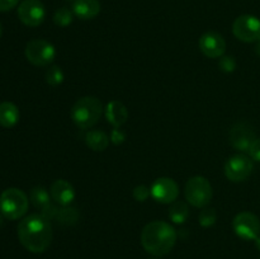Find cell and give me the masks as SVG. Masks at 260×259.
<instances>
[{
	"instance_id": "obj_1",
	"label": "cell",
	"mask_w": 260,
	"mask_h": 259,
	"mask_svg": "<svg viewBox=\"0 0 260 259\" xmlns=\"http://www.w3.org/2000/svg\"><path fill=\"white\" fill-rule=\"evenodd\" d=\"M18 239L30 253H43L52 241V226L50 220L41 213L25 216L18 225Z\"/></svg>"
},
{
	"instance_id": "obj_2",
	"label": "cell",
	"mask_w": 260,
	"mask_h": 259,
	"mask_svg": "<svg viewBox=\"0 0 260 259\" xmlns=\"http://www.w3.org/2000/svg\"><path fill=\"white\" fill-rule=\"evenodd\" d=\"M177 243V231L164 221L149 222L141 231V245L155 256L167 255Z\"/></svg>"
},
{
	"instance_id": "obj_3",
	"label": "cell",
	"mask_w": 260,
	"mask_h": 259,
	"mask_svg": "<svg viewBox=\"0 0 260 259\" xmlns=\"http://www.w3.org/2000/svg\"><path fill=\"white\" fill-rule=\"evenodd\" d=\"M103 113V104L96 96L86 95L78 99L71 108V119L80 130L91 128Z\"/></svg>"
},
{
	"instance_id": "obj_4",
	"label": "cell",
	"mask_w": 260,
	"mask_h": 259,
	"mask_svg": "<svg viewBox=\"0 0 260 259\" xmlns=\"http://www.w3.org/2000/svg\"><path fill=\"white\" fill-rule=\"evenodd\" d=\"M29 200L19 188H8L0 195V212L8 220H19L27 213Z\"/></svg>"
},
{
	"instance_id": "obj_5",
	"label": "cell",
	"mask_w": 260,
	"mask_h": 259,
	"mask_svg": "<svg viewBox=\"0 0 260 259\" xmlns=\"http://www.w3.org/2000/svg\"><path fill=\"white\" fill-rule=\"evenodd\" d=\"M184 196L188 203L198 208H203L211 202L213 189L207 178L196 175L188 179L184 188Z\"/></svg>"
},
{
	"instance_id": "obj_6",
	"label": "cell",
	"mask_w": 260,
	"mask_h": 259,
	"mask_svg": "<svg viewBox=\"0 0 260 259\" xmlns=\"http://www.w3.org/2000/svg\"><path fill=\"white\" fill-rule=\"evenodd\" d=\"M25 57L35 66H47L53 62L56 57V48L46 40H32L25 46Z\"/></svg>"
},
{
	"instance_id": "obj_7",
	"label": "cell",
	"mask_w": 260,
	"mask_h": 259,
	"mask_svg": "<svg viewBox=\"0 0 260 259\" xmlns=\"http://www.w3.org/2000/svg\"><path fill=\"white\" fill-rule=\"evenodd\" d=\"M233 33L239 41L246 43L260 41V19L250 14H243L233 23Z\"/></svg>"
},
{
	"instance_id": "obj_8",
	"label": "cell",
	"mask_w": 260,
	"mask_h": 259,
	"mask_svg": "<svg viewBox=\"0 0 260 259\" xmlns=\"http://www.w3.org/2000/svg\"><path fill=\"white\" fill-rule=\"evenodd\" d=\"M253 160L244 154L234 155L229 157L225 164V175L234 183L244 182L253 173Z\"/></svg>"
},
{
	"instance_id": "obj_9",
	"label": "cell",
	"mask_w": 260,
	"mask_h": 259,
	"mask_svg": "<svg viewBox=\"0 0 260 259\" xmlns=\"http://www.w3.org/2000/svg\"><path fill=\"white\" fill-rule=\"evenodd\" d=\"M233 229L243 240H255L260 235V220L251 212H240L234 218Z\"/></svg>"
},
{
	"instance_id": "obj_10",
	"label": "cell",
	"mask_w": 260,
	"mask_h": 259,
	"mask_svg": "<svg viewBox=\"0 0 260 259\" xmlns=\"http://www.w3.org/2000/svg\"><path fill=\"white\" fill-rule=\"evenodd\" d=\"M18 17L27 27H38L46 18L45 5L40 0H24L18 7Z\"/></svg>"
},
{
	"instance_id": "obj_11",
	"label": "cell",
	"mask_w": 260,
	"mask_h": 259,
	"mask_svg": "<svg viewBox=\"0 0 260 259\" xmlns=\"http://www.w3.org/2000/svg\"><path fill=\"white\" fill-rule=\"evenodd\" d=\"M150 192H151V197L156 202L164 203V205H172L173 202L177 201L178 196H179V187H178L177 182L172 178L161 177L157 178L152 183Z\"/></svg>"
},
{
	"instance_id": "obj_12",
	"label": "cell",
	"mask_w": 260,
	"mask_h": 259,
	"mask_svg": "<svg viewBox=\"0 0 260 259\" xmlns=\"http://www.w3.org/2000/svg\"><path fill=\"white\" fill-rule=\"evenodd\" d=\"M255 139L256 136L254 128L246 122H239V123L234 124L233 128L230 130V135H229L231 146L243 154L249 151Z\"/></svg>"
},
{
	"instance_id": "obj_13",
	"label": "cell",
	"mask_w": 260,
	"mask_h": 259,
	"mask_svg": "<svg viewBox=\"0 0 260 259\" xmlns=\"http://www.w3.org/2000/svg\"><path fill=\"white\" fill-rule=\"evenodd\" d=\"M200 50L210 58L222 57L226 51V42L217 32H206L200 37Z\"/></svg>"
},
{
	"instance_id": "obj_14",
	"label": "cell",
	"mask_w": 260,
	"mask_h": 259,
	"mask_svg": "<svg viewBox=\"0 0 260 259\" xmlns=\"http://www.w3.org/2000/svg\"><path fill=\"white\" fill-rule=\"evenodd\" d=\"M51 198L60 206H70L75 200V189L73 184L65 179H57L51 184L50 188Z\"/></svg>"
},
{
	"instance_id": "obj_15",
	"label": "cell",
	"mask_w": 260,
	"mask_h": 259,
	"mask_svg": "<svg viewBox=\"0 0 260 259\" xmlns=\"http://www.w3.org/2000/svg\"><path fill=\"white\" fill-rule=\"evenodd\" d=\"M101 9L102 7L99 0H75L71 8L74 15L83 20H90L98 17Z\"/></svg>"
},
{
	"instance_id": "obj_16",
	"label": "cell",
	"mask_w": 260,
	"mask_h": 259,
	"mask_svg": "<svg viewBox=\"0 0 260 259\" xmlns=\"http://www.w3.org/2000/svg\"><path fill=\"white\" fill-rule=\"evenodd\" d=\"M106 118L114 128H119L126 123L128 118V111L122 102L112 101L106 107Z\"/></svg>"
},
{
	"instance_id": "obj_17",
	"label": "cell",
	"mask_w": 260,
	"mask_h": 259,
	"mask_svg": "<svg viewBox=\"0 0 260 259\" xmlns=\"http://www.w3.org/2000/svg\"><path fill=\"white\" fill-rule=\"evenodd\" d=\"M19 121V109L12 102L0 103V126L12 128Z\"/></svg>"
},
{
	"instance_id": "obj_18",
	"label": "cell",
	"mask_w": 260,
	"mask_h": 259,
	"mask_svg": "<svg viewBox=\"0 0 260 259\" xmlns=\"http://www.w3.org/2000/svg\"><path fill=\"white\" fill-rule=\"evenodd\" d=\"M109 137L106 132L99 131V130H91L85 135V142L88 147H90L93 151H104L109 145Z\"/></svg>"
},
{
	"instance_id": "obj_19",
	"label": "cell",
	"mask_w": 260,
	"mask_h": 259,
	"mask_svg": "<svg viewBox=\"0 0 260 259\" xmlns=\"http://www.w3.org/2000/svg\"><path fill=\"white\" fill-rule=\"evenodd\" d=\"M189 217V207L185 202L182 201H175L172 203L169 208V218L173 223L182 225Z\"/></svg>"
},
{
	"instance_id": "obj_20",
	"label": "cell",
	"mask_w": 260,
	"mask_h": 259,
	"mask_svg": "<svg viewBox=\"0 0 260 259\" xmlns=\"http://www.w3.org/2000/svg\"><path fill=\"white\" fill-rule=\"evenodd\" d=\"M29 200L33 203V206L37 207L40 211L45 210L46 207H48L52 203L51 202L52 198H51L50 192L43 187L32 188L29 192Z\"/></svg>"
},
{
	"instance_id": "obj_21",
	"label": "cell",
	"mask_w": 260,
	"mask_h": 259,
	"mask_svg": "<svg viewBox=\"0 0 260 259\" xmlns=\"http://www.w3.org/2000/svg\"><path fill=\"white\" fill-rule=\"evenodd\" d=\"M55 220H57L61 225H75L79 220V212L76 208L69 206H61L58 208Z\"/></svg>"
},
{
	"instance_id": "obj_22",
	"label": "cell",
	"mask_w": 260,
	"mask_h": 259,
	"mask_svg": "<svg viewBox=\"0 0 260 259\" xmlns=\"http://www.w3.org/2000/svg\"><path fill=\"white\" fill-rule=\"evenodd\" d=\"M73 10H70L66 7L58 8L55 12V14H53V23L56 25H58V27H68V25H70L73 23Z\"/></svg>"
},
{
	"instance_id": "obj_23",
	"label": "cell",
	"mask_w": 260,
	"mask_h": 259,
	"mask_svg": "<svg viewBox=\"0 0 260 259\" xmlns=\"http://www.w3.org/2000/svg\"><path fill=\"white\" fill-rule=\"evenodd\" d=\"M63 79H65V75H63V71L60 66L53 65L46 71V81L51 86L60 85L63 83Z\"/></svg>"
},
{
	"instance_id": "obj_24",
	"label": "cell",
	"mask_w": 260,
	"mask_h": 259,
	"mask_svg": "<svg viewBox=\"0 0 260 259\" xmlns=\"http://www.w3.org/2000/svg\"><path fill=\"white\" fill-rule=\"evenodd\" d=\"M198 221L203 228H211L215 225L217 221V213H216L215 208H203L198 216Z\"/></svg>"
},
{
	"instance_id": "obj_25",
	"label": "cell",
	"mask_w": 260,
	"mask_h": 259,
	"mask_svg": "<svg viewBox=\"0 0 260 259\" xmlns=\"http://www.w3.org/2000/svg\"><path fill=\"white\" fill-rule=\"evenodd\" d=\"M218 66H220L221 70L223 71V73H233V71H235L236 69V61L235 58L233 57V56H225L223 55L222 57H220V61H218Z\"/></svg>"
},
{
	"instance_id": "obj_26",
	"label": "cell",
	"mask_w": 260,
	"mask_h": 259,
	"mask_svg": "<svg viewBox=\"0 0 260 259\" xmlns=\"http://www.w3.org/2000/svg\"><path fill=\"white\" fill-rule=\"evenodd\" d=\"M132 195H134V198L136 201H139V202H145V201L151 196V192H150L149 187H146V185L144 184H140L134 188V193H132Z\"/></svg>"
},
{
	"instance_id": "obj_27",
	"label": "cell",
	"mask_w": 260,
	"mask_h": 259,
	"mask_svg": "<svg viewBox=\"0 0 260 259\" xmlns=\"http://www.w3.org/2000/svg\"><path fill=\"white\" fill-rule=\"evenodd\" d=\"M248 154H249V157H250L251 160L260 163V137L259 139L256 137V139L254 140V142L251 144L250 149H249Z\"/></svg>"
},
{
	"instance_id": "obj_28",
	"label": "cell",
	"mask_w": 260,
	"mask_h": 259,
	"mask_svg": "<svg viewBox=\"0 0 260 259\" xmlns=\"http://www.w3.org/2000/svg\"><path fill=\"white\" fill-rule=\"evenodd\" d=\"M126 140V134H124L122 130L119 128H114L113 131H112V135H111V141L113 142L114 145H119L122 144V142Z\"/></svg>"
},
{
	"instance_id": "obj_29",
	"label": "cell",
	"mask_w": 260,
	"mask_h": 259,
	"mask_svg": "<svg viewBox=\"0 0 260 259\" xmlns=\"http://www.w3.org/2000/svg\"><path fill=\"white\" fill-rule=\"evenodd\" d=\"M19 0H0V12H9L15 8Z\"/></svg>"
},
{
	"instance_id": "obj_30",
	"label": "cell",
	"mask_w": 260,
	"mask_h": 259,
	"mask_svg": "<svg viewBox=\"0 0 260 259\" xmlns=\"http://www.w3.org/2000/svg\"><path fill=\"white\" fill-rule=\"evenodd\" d=\"M254 241H255V246H256V249H258V250L260 251V235H259L258 238H256L255 240H254Z\"/></svg>"
},
{
	"instance_id": "obj_31",
	"label": "cell",
	"mask_w": 260,
	"mask_h": 259,
	"mask_svg": "<svg viewBox=\"0 0 260 259\" xmlns=\"http://www.w3.org/2000/svg\"><path fill=\"white\" fill-rule=\"evenodd\" d=\"M255 51H256V53H258V55L260 56V41L258 42V45H256V47H255Z\"/></svg>"
},
{
	"instance_id": "obj_32",
	"label": "cell",
	"mask_w": 260,
	"mask_h": 259,
	"mask_svg": "<svg viewBox=\"0 0 260 259\" xmlns=\"http://www.w3.org/2000/svg\"><path fill=\"white\" fill-rule=\"evenodd\" d=\"M2 33H3V28H2V23H0V37H2Z\"/></svg>"
},
{
	"instance_id": "obj_33",
	"label": "cell",
	"mask_w": 260,
	"mask_h": 259,
	"mask_svg": "<svg viewBox=\"0 0 260 259\" xmlns=\"http://www.w3.org/2000/svg\"><path fill=\"white\" fill-rule=\"evenodd\" d=\"M2 225H3V216L0 215V226H2Z\"/></svg>"
}]
</instances>
